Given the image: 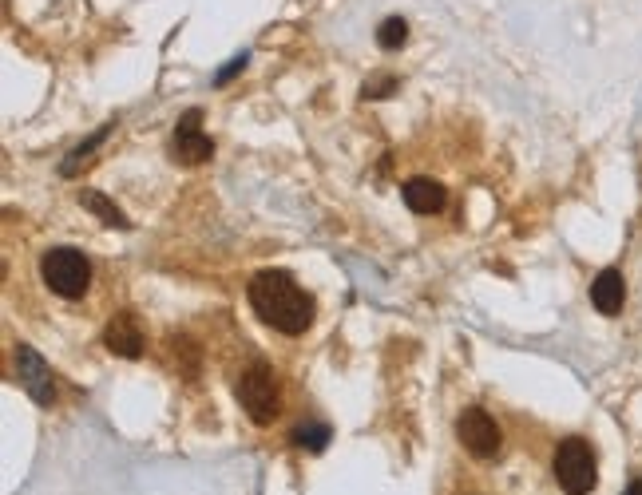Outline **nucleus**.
<instances>
[{
	"label": "nucleus",
	"mask_w": 642,
	"mask_h": 495,
	"mask_svg": "<svg viewBox=\"0 0 642 495\" xmlns=\"http://www.w3.org/2000/svg\"><path fill=\"white\" fill-rule=\"evenodd\" d=\"M250 305L254 313L286 337H298L314 325V297L306 294L286 270H262L250 278Z\"/></svg>",
	"instance_id": "f257e3e1"
},
{
	"label": "nucleus",
	"mask_w": 642,
	"mask_h": 495,
	"mask_svg": "<svg viewBox=\"0 0 642 495\" xmlns=\"http://www.w3.org/2000/svg\"><path fill=\"white\" fill-rule=\"evenodd\" d=\"M40 278H44V286H48L52 294L72 301V297L88 294V286H92V266H88V258H84L80 250L56 246V250H48V254L40 258Z\"/></svg>",
	"instance_id": "f03ea898"
},
{
	"label": "nucleus",
	"mask_w": 642,
	"mask_h": 495,
	"mask_svg": "<svg viewBox=\"0 0 642 495\" xmlns=\"http://www.w3.org/2000/svg\"><path fill=\"white\" fill-rule=\"evenodd\" d=\"M555 484L567 495H587L599 484V464H595V448L583 436H567L555 448Z\"/></svg>",
	"instance_id": "7ed1b4c3"
},
{
	"label": "nucleus",
	"mask_w": 642,
	"mask_h": 495,
	"mask_svg": "<svg viewBox=\"0 0 642 495\" xmlns=\"http://www.w3.org/2000/svg\"><path fill=\"white\" fill-rule=\"evenodd\" d=\"M238 404H242V412L258 424V428H266V424H274V416H278V381H274V373L266 369V365H250L242 377H238Z\"/></svg>",
	"instance_id": "20e7f679"
},
{
	"label": "nucleus",
	"mask_w": 642,
	"mask_h": 495,
	"mask_svg": "<svg viewBox=\"0 0 642 495\" xmlns=\"http://www.w3.org/2000/svg\"><path fill=\"white\" fill-rule=\"evenodd\" d=\"M456 436H460V444H464L476 460H492V456H500V444H504V436H500L496 420H492L484 408H464V412H460V420H456Z\"/></svg>",
	"instance_id": "39448f33"
},
{
	"label": "nucleus",
	"mask_w": 642,
	"mask_h": 495,
	"mask_svg": "<svg viewBox=\"0 0 642 495\" xmlns=\"http://www.w3.org/2000/svg\"><path fill=\"white\" fill-rule=\"evenodd\" d=\"M199 123H203V111H199V107H191V111L175 123V159H179V163L199 167V163H207L214 155V139L203 135Z\"/></svg>",
	"instance_id": "423d86ee"
},
{
	"label": "nucleus",
	"mask_w": 642,
	"mask_h": 495,
	"mask_svg": "<svg viewBox=\"0 0 642 495\" xmlns=\"http://www.w3.org/2000/svg\"><path fill=\"white\" fill-rule=\"evenodd\" d=\"M16 377L24 385V393L36 404H52L56 400V385H52V369L44 365V357L32 345H16Z\"/></svg>",
	"instance_id": "0eeeda50"
},
{
	"label": "nucleus",
	"mask_w": 642,
	"mask_h": 495,
	"mask_svg": "<svg viewBox=\"0 0 642 495\" xmlns=\"http://www.w3.org/2000/svg\"><path fill=\"white\" fill-rule=\"evenodd\" d=\"M104 345L115 357H127V361H139L143 357V333H139V321L131 313H115L104 329Z\"/></svg>",
	"instance_id": "6e6552de"
},
{
	"label": "nucleus",
	"mask_w": 642,
	"mask_h": 495,
	"mask_svg": "<svg viewBox=\"0 0 642 495\" xmlns=\"http://www.w3.org/2000/svg\"><path fill=\"white\" fill-rule=\"evenodd\" d=\"M623 301H627V286H623V274H619V270H603V274L591 282V305H595L603 317L623 313Z\"/></svg>",
	"instance_id": "1a4fd4ad"
},
{
	"label": "nucleus",
	"mask_w": 642,
	"mask_h": 495,
	"mask_svg": "<svg viewBox=\"0 0 642 495\" xmlns=\"http://www.w3.org/2000/svg\"><path fill=\"white\" fill-rule=\"evenodd\" d=\"M401 195H405V206L413 214H436L444 206V187L432 183V179H409Z\"/></svg>",
	"instance_id": "9d476101"
},
{
	"label": "nucleus",
	"mask_w": 642,
	"mask_h": 495,
	"mask_svg": "<svg viewBox=\"0 0 642 495\" xmlns=\"http://www.w3.org/2000/svg\"><path fill=\"white\" fill-rule=\"evenodd\" d=\"M80 202H84V210H92V214H100L107 226H119V230H131V222H127V214L111 202L107 195H100V191H84L80 195Z\"/></svg>",
	"instance_id": "9b49d317"
},
{
	"label": "nucleus",
	"mask_w": 642,
	"mask_h": 495,
	"mask_svg": "<svg viewBox=\"0 0 642 495\" xmlns=\"http://www.w3.org/2000/svg\"><path fill=\"white\" fill-rule=\"evenodd\" d=\"M111 127H115V123H104V127H100V131H96V135H92L88 143H80V147H76V151L68 155V163L60 167V175H68V179H72V175H76V171H80V167L88 163V155H92V151H96V147L104 143V139H107V131H111Z\"/></svg>",
	"instance_id": "f8f14e48"
},
{
	"label": "nucleus",
	"mask_w": 642,
	"mask_h": 495,
	"mask_svg": "<svg viewBox=\"0 0 642 495\" xmlns=\"http://www.w3.org/2000/svg\"><path fill=\"white\" fill-rule=\"evenodd\" d=\"M405 40H409V24H405L401 16H389V20H381V28H377V44H381L385 52H397Z\"/></svg>",
	"instance_id": "ddd939ff"
},
{
	"label": "nucleus",
	"mask_w": 642,
	"mask_h": 495,
	"mask_svg": "<svg viewBox=\"0 0 642 495\" xmlns=\"http://www.w3.org/2000/svg\"><path fill=\"white\" fill-rule=\"evenodd\" d=\"M294 444L298 448H310V452H321L329 444V424H302L294 432Z\"/></svg>",
	"instance_id": "4468645a"
},
{
	"label": "nucleus",
	"mask_w": 642,
	"mask_h": 495,
	"mask_svg": "<svg viewBox=\"0 0 642 495\" xmlns=\"http://www.w3.org/2000/svg\"><path fill=\"white\" fill-rule=\"evenodd\" d=\"M397 92V80L393 76H381V80H369L365 84V96L369 99H385V96H393Z\"/></svg>",
	"instance_id": "2eb2a0df"
},
{
	"label": "nucleus",
	"mask_w": 642,
	"mask_h": 495,
	"mask_svg": "<svg viewBox=\"0 0 642 495\" xmlns=\"http://www.w3.org/2000/svg\"><path fill=\"white\" fill-rule=\"evenodd\" d=\"M242 68H246V56H234V60H230V64H226V68L214 76V84H218V88H222V84H230V80H234Z\"/></svg>",
	"instance_id": "dca6fc26"
},
{
	"label": "nucleus",
	"mask_w": 642,
	"mask_h": 495,
	"mask_svg": "<svg viewBox=\"0 0 642 495\" xmlns=\"http://www.w3.org/2000/svg\"><path fill=\"white\" fill-rule=\"evenodd\" d=\"M627 495H642V480H635V484L627 488Z\"/></svg>",
	"instance_id": "f3484780"
}]
</instances>
